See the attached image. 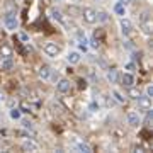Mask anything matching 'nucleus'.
<instances>
[{
  "label": "nucleus",
  "instance_id": "7ed1b4c3",
  "mask_svg": "<svg viewBox=\"0 0 153 153\" xmlns=\"http://www.w3.org/2000/svg\"><path fill=\"white\" fill-rule=\"evenodd\" d=\"M44 53L51 58H56L60 55V46H56V43H46L44 44Z\"/></svg>",
  "mask_w": 153,
  "mask_h": 153
},
{
  "label": "nucleus",
  "instance_id": "0eeeda50",
  "mask_svg": "<svg viewBox=\"0 0 153 153\" xmlns=\"http://www.w3.org/2000/svg\"><path fill=\"white\" fill-rule=\"evenodd\" d=\"M22 148H24L26 152H38V150H39L38 143L34 141V140H31V138H29V140H26V141L22 143Z\"/></svg>",
  "mask_w": 153,
  "mask_h": 153
},
{
  "label": "nucleus",
  "instance_id": "5701e85b",
  "mask_svg": "<svg viewBox=\"0 0 153 153\" xmlns=\"http://www.w3.org/2000/svg\"><path fill=\"white\" fill-rule=\"evenodd\" d=\"M124 70H128L129 73H133V71L136 70V65H134V63H128V65L124 66Z\"/></svg>",
  "mask_w": 153,
  "mask_h": 153
},
{
  "label": "nucleus",
  "instance_id": "423d86ee",
  "mask_svg": "<svg viewBox=\"0 0 153 153\" xmlns=\"http://www.w3.org/2000/svg\"><path fill=\"white\" fill-rule=\"evenodd\" d=\"M131 29H133V24L129 19H121V31L124 36H129L131 34Z\"/></svg>",
  "mask_w": 153,
  "mask_h": 153
},
{
  "label": "nucleus",
  "instance_id": "dca6fc26",
  "mask_svg": "<svg viewBox=\"0 0 153 153\" xmlns=\"http://www.w3.org/2000/svg\"><path fill=\"white\" fill-rule=\"evenodd\" d=\"M51 17H53L55 21H58V22H60L61 26L65 24V17L61 16V12H60V10H55V9H53V10H51Z\"/></svg>",
  "mask_w": 153,
  "mask_h": 153
},
{
  "label": "nucleus",
  "instance_id": "c756f323",
  "mask_svg": "<svg viewBox=\"0 0 153 153\" xmlns=\"http://www.w3.org/2000/svg\"><path fill=\"white\" fill-rule=\"evenodd\" d=\"M105 104H107V105L111 107V105H114V100H112L111 97H107V99H105Z\"/></svg>",
  "mask_w": 153,
  "mask_h": 153
},
{
  "label": "nucleus",
  "instance_id": "aec40b11",
  "mask_svg": "<svg viewBox=\"0 0 153 153\" xmlns=\"http://www.w3.org/2000/svg\"><path fill=\"white\" fill-rule=\"evenodd\" d=\"M95 16H97V21L99 22H107L109 21V16H107V12H95Z\"/></svg>",
  "mask_w": 153,
  "mask_h": 153
},
{
  "label": "nucleus",
  "instance_id": "6ab92c4d",
  "mask_svg": "<svg viewBox=\"0 0 153 153\" xmlns=\"http://www.w3.org/2000/svg\"><path fill=\"white\" fill-rule=\"evenodd\" d=\"M76 150L85 152V153H90V152H92V146H90V145H87V143L80 141V143H76Z\"/></svg>",
  "mask_w": 153,
  "mask_h": 153
},
{
  "label": "nucleus",
  "instance_id": "6e6552de",
  "mask_svg": "<svg viewBox=\"0 0 153 153\" xmlns=\"http://www.w3.org/2000/svg\"><path fill=\"white\" fill-rule=\"evenodd\" d=\"M0 68L4 71H12V68H14L12 58H2V60H0Z\"/></svg>",
  "mask_w": 153,
  "mask_h": 153
},
{
  "label": "nucleus",
  "instance_id": "9d476101",
  "mask_svg": "<svg viewBox=\"0 0 153 153\" xmlns=\"http://www.w3.org/2000/svg\"><path fill=\"white\" fill-rule=\"evenodd\" d=\"M126 121H128V124L129 126L136 128V126L140 124V116H138L136 112H129V114L126 116Z\"/></svg>",
  "mask_w": 153,
  "mask_h": 153
},
{
  "label": "nucleus",
  "instance_id": "9b49d317",
  "mask_svg": "<svg viewBox=\"0 0 153 153\" xmlns=\"http://www.w3.org/2000/svg\"><path fill=\"white\" fill-rule=\"evenodd\" d=\"M38 75H39V78H41V80H48L49 76H51V68H49V66H46V65H43L38 70Z\"/></svg>",
  "mask_w": 153,
  "mask_h": 153
},
{
  "label": "nucleus",
  "instance_id": "f3484780",
  "mask_svg": "<svg viewBox=\"0 0 153 153\" xmlns=\"http://www.w3.org/2000/svg\"><path fill=\"white\" fill-rule=\"evenodd\" d=\"M152 121H153V112H152V109H148L146 117H145V128L146 129H152Z\"/></svg>",
  "mask_w": 153,
  "mask_h": 153
},
{
  "label": "nucleus",
  "instance_id": "a878e982",
  "mask_svg": "<svg viewBox=\"0 0 153 153\" xmlns=\"http://www.w3.org/2000/svg\"><path fill=\"white\" fill-rule=\"evenodd\" d=\"M5 10H7V12L16 10V4H14V2H10V4H7V5H5Z\"/></svg>",
  "mask_w": 153,
  "mask_h": 153
},
{
  "label": "nucleus",
  "instance_id": "f03ea898",
  "mask_svg": "<svg viewBox=\"0 0 153 153\" xmlns=\"http://www.w3.org/2000/svg\"><path fill=\"white\" fill-rule=\"evenodd\" d=\"M82 17H83V21L88 22V24H95V22H97L95 10L90 9V7H87V9H83V10H82Z\"/></svg>",
  "mask_w": 153,
  "mask_h": 153
},
{
  "label": "nucleus",
  "instance_id": "f8f14e48",
  "mask_svg": "<svg viewBox=\"0 0 153 153\" xmlns=\"http://www.w3.org/2000/svg\"><path fill=\"white\" fill-rule=\"evenodd\" d=\"M119 78H121V75H119L117 70H109L107 71V80H109L111 83H119Z\"/></svg>",
  "mask_w": 153,
  "mask_h": 153
},
{
  "label": "nucleus",
  "instance_id": "bb28decb",
  "mask_svg": "<svg viewBox=\"0 0 153 153\" xmlns=\"http://www.w3.org/2000/svg\"><path fill=\"white\" fill-rule=\"evenodd\" d=\"M78 88H80V90H83V88H87V82L80 78V80H78Z\"/></svg>",
  "mask_w": 153,
  "mask_h": 153
},
{
  "label": "nucleus",
  "instance_id": "4be33fe9",
  "mask_svg": "<svg viewBox=\"0 0 153 153\" xmlns=\"http://www.w3.org/2000/svg\"><path fill=\"white\" fill-rule=\"evenodd\" d=\"M10 117L12 119H19V117H21V109H12L10 111Z\"/></svg>",
  "mask_w": 153,
  "mask_h": 153
},
{
  "label": "nucleus",
  "instance_id": "cd10ccee",
  "mask_svg": "<svg viewBox=\"0 0 153 153\" xmlns=\"http://www.w3.org/2000/svg\"><path fill=\"white\" fill-rule=\"evenodd\" d=\"M21 112H31V105L22 104V105H21Z\"/></svg>",
  "mask_w": 153,
  "mask_h": 153
},
{
  "label": "nucleus",
  "instance_id": "c9c22d12",
  "mask_svg": "<svg viewBox=\"0 0 153 153\" xmlns=\"http://www.w3.org/2000/svg\"><path fill=\"white\" fill-rule=\"evenodd\" d=\"M0 102H2V97H0Z\"/></svg>",
  "mask_w": 153,
  "mask_h": 153
},
{
  "label": "nucleus",
  "instance_id": "2eb2a0df",
  "mask_svg": "<svg viewBox=\"0 0 153 153\" xmlns=\"http://www.w3.org/2000/svg\"><path fill=\"white\" fill-rule=\"evenodd\" d=\"M141 29H143V33H145V34L150 36V34H152V21H150V19L143 21L141 22Z\"/></svg>",
  "mask_w": 153,
  "mask_h": 153
},
{
  "label": "nucleus",
  "instance_id": "1a4fd4ad",
  "mask_svg": "<svg viewBox=\"0 0 153 153\" xmlns=\"http://www.w3.org/2000/svg\"><path fill=\"white\" fill-rule=\"evenodd\" d=\"M121 82H123V85L124 87H131L133 83H134V76H133V73H124V75H121V78H119Z\"/></svg>",
  "mask_w": 153,
  "mask_h": 153
},
{
  "label": "nucleus",
  "instance_id": "473e14b6",
  "mask_svg": "<svg viewBox=\"0 0 153 153\" xmlns=\"http://www.w3.org/2000/svg\"><path fill=\"white\" fill-rule=\"evenodd\" d=\"M117 2H119V4H123V5H128V4H129V2H131V0H117Z\"/></svg>",
  "mask_w": 153,
  "mask_h": 153
},
{
  "label": "nucleus",
  "instance_id": "a211bd4d",
  "mask_svg": "<svg viewBox=\"0 0 153 153\" xmlns=\"http://www.w3.org/2000/svg\"><path fill=\"white\" fill-rule=\"evenodd\" d=\"M66 58H68V63H78L80 61V53L78 51H71Z\"/></svg>",
  "mask_w": 153,
  "mask_h": 153
},
{
  "label": "nucleus",
  "instance_id": "4468645a",
  "mask_svg": "<svg viewBox=\"0 0 153 153\" xmlns=\"http://www.w3.org/2000/svg\"><path fill=\"white\" fill-rule=\"evenodd\" d=\"M140 95H141V94H140V90H138L136 87H128V97L129 99H134V100H136L138 97H140Z\"/></svg>",
  "mask_w": 153,
  "mask_h": 153
},
{
  "label": "nucleus",
  "instance_id": "7c9ffc66",
  "mask_svg": "<svg viewBox=\"0 0 153 153\" xmlns=\"http://www.w3.org/2000/svg\"><path fill=\"white\" fill-rule=\"evenodd\" d=\"M90 111H99V105L95 104V102H92V104H90Z\"/></svg>",
  "mask_w": 153,
  "mask_h": 153
},
{
  "label": "nucleus",
  "instance_id": "f704fd0d",
  "mask_svg": "<svg viewBox=\"0 0 153 153\" xmlns=\"http://www.w3.org/2000/svg\"><path fill=\"white\" fill-rule=\"evenodd\" d=\"M134 152H143V146H134Z\"/></svg>",
  "mask_w": 153,
  "mask_h": 153
},
{
  "label": "nucleus",
  "instance_id": "2f4dec72",
  "mask_svg": "<svg viewBox=\"0 0 153 153\" xmlns=\"http://www.w3.org/2000/svg\"><path fill=\"white\" fill-rule=\"evenodd\" d=\"M133 58H134V60H141V53H134V55H133Z\"/></svg>",
  "mask_w": 153,
  "mask_h": 153
},
{
  "label": "nucleus",
  "instance_id": "72a5a7b5",
  "mask_svg": "<svg viewBox=\"0 0 153 153\" xmlns=\"http://www.w3.org/2000/svg\"><path fill=\"white\" fill-rule=\"evenodd\" d=\"M124 46H126V48H128V49H133V44L129 43V41H126V43H124Z\"/></svg>",
  "mask_w": 153,
  "mask_h": 153
},
{
  "label": "nucleus",
  "instance_id": "39448f33",
  "mask_svg": "<svg viewBox=\"0 0 153 153\" xmlns=\"http://www.w3.org/2000/svg\"><path fill=\"white\" fill-rule=\"evenodd\" d=\"M138 100V105H140V107H141L143 111H148V109H152V99L148 97V95H140V97L136 99Z\"/></svg>",
  "mask_w": 153,
  "mask_h": 153
},
{
  "label": "nucleus",
  "instance_id": "20e7f679",
  "mask_svg": "<svg viewBox=\"0 0 153 153\" xmlns=\"http://www.w3.org/2000/svg\"><path fill=\"white\" fill-rule=\"evenodd\" d=\"M70 87H71V83H70V80H66V78H61L60 82L56 83V90H58L60 94L70 92Z\"/></svg>",
  "mask_w": 153,
  "mask_h": 153
},
{
  "label": "nucleus",
  "instance_id": "393cba45",
  "mask_svg": "<svg viewBox=\"0 0 153 153\" xmlns=\"http://www.w3.org/2000/svg\"><path fill=\"white\" fill-rule=\"evenodd\" d=\"M22 126H24L26 129H31V131L34 129V126H33V123H31V121H22Z\"/></svg>",
  "mask_w": 153,
  "mask_h": 153
},
{
  "label": "nucleus",
  "instance_id": "f257e3e1",
  "mask_svg": "<svg viewBox=\"0 0 153 153\" xmlns=\"http://www.w3.org/2000/svg\"><path fill=\"white\" fill-rule=\"evenodd\" d=\"M4 21H5V26L10 31H14V29L17 27V17H16V10H12V12H7L5 17H4Z\"/></svg>",
  "mask_w": 153,
  "mask_h": 153
},
{
  "label": "nucleus",
  "instance_id": "c85d7f7f",
  "mask_svg": "<svg viewBox=\"0 0 153 153\" xmlns=\"http://www.w3.org/2000/svg\"><path fill=\"white\" fill-rule=\"evenodd\" d=\"M146 95H148L150 99L153 97V87H152V85H148V87H146Z\"/></svg>",
  "mask_w": 153,
  "mask_h": 153
},
{
  "label": "nucleus",
  "instance_id": "ddd939ff",
  "mask_svg": "<svg viewBox=\"0 0 153 153\" xmlns=\"http://www.w3.org/2000/svg\"><path fill=\"white\" fill-rule=\"evenodd\" d=\"M0 56L2 58H12V48L9 44H2L0 46Z\"/></svg>",
  "mask_w": 153,
  "mask_h": 153
},
{
  "label": "nucleus",
  "instance_id": "412c9836",
  "mask_svg": "<svg viewBox=\"0 0 153 153\" xmlns=\"http://www.w3.org/2000/svg\"><path fill=\"white\" fill-rule=\"evenodd\" d=\"M114 12H116V14H119V16H126L124 5H123V4H119V2H117V4L114 5Z\"/></svg>",
  "mask_w": 153,
  "mask_h": 153
},
{
  "label": "nucleus",
  "instance_id": "b1692460",
  "mask_svg": "<svg viewBox=\"0 0 153 153\" xmlns=\"http://www.w3.org/2000/svg\"><path fill=\"white\" fill-rule=\"evenodd\" d=\"M112 95L116 97V100H117V102H124V97H121V94L117 92V90H112Z\"/></svg>",
  "mask_w": 153,
  "mask_h": 153
}]
</instances>
